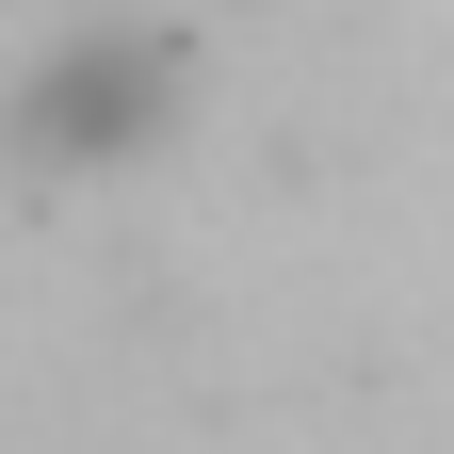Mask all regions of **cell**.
I'll use <instances>...</instances> for the list:
<instances>
[{"instance_id": "cell-1", "label": "cell", "mask_w": 454, "mask_h": 454, "mask_svg": "<svg viewBox=\"0 0 454 454\" xmlns=\"http://www.w3.org/2000/svg\"><path fill=\"white\" fill-rule=\"evenodd\" d=\"M146 114H162V49L114 33V49H66V66L17 98V146H130Z\"/></svg>"}]
</instances>
